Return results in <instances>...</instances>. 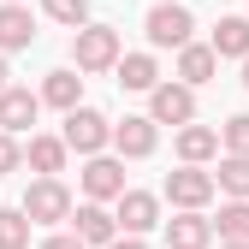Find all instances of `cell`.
<instances>
[{
	"instance_id": "obj_14",
	"label": "cell",
	"mask_w": 249,
	"mask_h": 249,
	"mask_svg": "<svg viewBox=\"0 0 249 249\" xmlns=\"http://www.w3.org/2000/svg\"><path fill=\"white\" fill-rule=\"evenodd\" d=\"M213 71H220V53H213L208 42H184L178 48V83L202 89V83H213Z\"/></svg>"
},
{
	"instance_id": "obj_15",
	"label": "cell",
	"mask_w": 249,
	"mask_h": 249,
	"mask_svg": "<svg viewBox=\"0 0 249 249\" xmlns=\"http://www.w3.org/2000/svg\"><path fill=\"white\" fill-rule=\"evenodd\" d=\"M213 154H220V131H208V124H178V160L184 166H208Z\"/></svg>"
},
{
	"instance_id": "obj_19",
	"label": "cell",
	"mask_w": 249,
	"mask_h": 249,
	"mask_svg": "<svg viewBox=\"0 0 249 249\" xmlns=\"http://www.w3.org/2000/svg\"><path fill=\"white\" fill-rule=\"evenodd\" d=\"M42 101L59 107V113L77 107V101H83V77H77V71H48V77H42Z\"/></svg>"
},
{
	"instance_id": "obj_23",
	"label": "cell",
	"mask_w": 249,
	"mask_h": 249,
	"mask_svg": "<svg viewBox=\"0 0 249 249\" xmlns=\"http://www.w3.org/2000/svg\"><path fill=\"white\" fill-rule=\"evenodd\" d=\"M42 12H48L53 24L77 30V24H89V0H42Z\"/></svg>"
},
{
	"instance_id": "obj_26",
	"label": "cell",
	"mask_w": 249,
	"mask_h": 249,
	"mask_svg": "<svg viewBox=\"0 0 249 249\" xmlns=\"http://www.w3.org/2000/svg\"><path fill=\"white\" fill-rule=\"evenodd\" d=\"M42 249H83V237L77 231H53V237H42Z\"/></svg>"
},
{
	"instance_id": "obj_5",
	"label": "cell",
	"mask_w": 249,
	"mask_h": 249,
	"mask_svg": "<svg viewBox=\"0 0 249 249\" xmlns=\"http://www.w3.org/2000/svg\"><path fill=\"white\" fill-rule=\"evenodd\" d=\"M148 119L154 124H190L196 119V89L190 83H154L148 89Z\"/></svg>"
},
{
	"instance_id": "obj_27",
	"label": "cell",
	"mask_w": 249,
	"mask_h": 249,
	"mask_svg": "<svg viewBox=\"0 0 249 249\" xmlns=\"http://www.w3.org/2000/svg\"><path fill=\"white\" fill-rule=\"evenodd\" d=\"M107 249H148V243H142V237H131V231H124V237H113Z\"/></svg>"
},
{
	"instance_id": "obj_8",
	"label": "cell",
	"mask_w": 249,
	"mask_h": 249,
	"mask_svg": "<svg viewBox=\"0 0 249 249\" xmlns=\"http://www.w3.org/2000/svg\"><path fill=\"white\" fill-rule=\"evenodd\" d=\"M166 196H172V208H208L213 202V172H202V166L166 172Z\"/></svg>"
},
{
	"instance_id": "obj_4",
	"label": "cell",
	"mask_w": 249,
	"mask_h": 249,
	"mask_svg": "<svg viewBox=\"0 0 249 249\" xmlns=\"http://www.w3.org/2000/svg\"><path fill=\"white\" fill-rule=\"evenodd\" d=\"M24 213H30V226H59V220L71 213V190H66L59 178H36V184L24 190Z\"/></svg>"
},
{
	"instance_id": "obj_21",
	"label": "cell",
	"mask_w": 249,
	"mask_h": 249,
	"mask_svg": "<svg viewBox=\"0 0 249 249\" xmlns=\"http://www.w3.org/2000/svg\"><path fill=\"white\" fill-rule=\"evenodd\" d=\"M213 190H226V196H249V154H226L220 172H213Z\"/></svg>"
},
{
	"instance_id": "obj_17",
	"label": "cell",
	"mask_w": 249,
	"mask_h": 249,
	"mask_svg": "<svg viewBox=\"0 0 249 249\" xmlns=\"http://www.w3.org/2000/svg\"><path fill=\"white\" fill-rule=\"evenodd\" d=\"M66 142L59 137H30V148H24V160H30V172H42V178H59L66 172Z\"/></svg>"
},
{
	"instance_id": "obj_30",
	"label": "cell",
	"mask_w": 249,
	"mask_h": 249,
	"mask_svg": "<svg viewBox=\"0 0 249 249\" xmlns=\"http://www.w3.org/2000/svg\"><path fill=\"white\" fill-rule=\"evenodd\" d=\"M243 89H249V53H243Z\"/></svg>"
},
{
	"instance_id": "obj_28",
	"label": "cell",
	"mask_w": 249,
	"mask_h": 249,
	"mask_svg": "<svg viewBox=\"0 0 249 249\" xmlns=\"http://www.w3.org/2000/svg\"><path fill=\"white\" fill-rule=\"evenodd\" d=\"M220 249H249V243L243 237H220Z\"/></svg>"
},
{
	"instance_id": "obj_11",
	"label": "cell",
	"mask_w": 249,
	"mask_h": 249,
	"mask_svg": "<svg viewBox=\"0 0 249 249\" xmlns=\"http://www.w3.org/2000/svg\"><path fill=\"white\" fill-rule=\"evenodd\" d=\"M213 226L202 208H178V220H166V249H208Z\"/></svg>"
},
{
	"instance_id": "obj_13",
	"label": "cell",
	"mask_w": 249,
	"mask_h": 249,
	"mask_svg": "<svg viewBox=\"0 0 249 249\" xmlns=\"http://www.w3.org/2000/svg\"><path fill=\"white\" fill-rule=\"evenodd\" d=\"M36 113H42V95H30V89H0V131H30V124H36Z\"/></svg>"
},
{
	"instance_id": "obj_29",
	"label": "cell",
	"mask_w": 249,
	"mask_h": 249,
	"mask_svg": "<svg viewBox=\"0 0 249 249\" xmlns=\"http://www.w3.org/2000/svg\"><path fill=\"white\" fill-rule=\"evenodd\" d=\"M0 89H6V53H0Z\"/></svg>"
},
{
	"instance_id": "obj_10",
	"label": "cell",
	"mask_w": 249,
	"mask_h": 249,
	"mask_svg": "<svg viewBox=\"0 0 249 249\" xmlns=\"http://www.w3.org/2000/svg\"><path fill=\"white\" fill-rule=\"evenodd\" d=\"M66 220H71V231L83 237V249H89V243H101V249H107V243L119 237V220L107 213V202H83V208L66 213Z\"/></svg>"
},
{
	"instance_id": "obj_3",
	"label": "cell",
	"mask_w": 249,
	"mask_h": 249,
	"mask_svg": "<svg viewBox=\"0 0 249 249\" xmlns=\"http://www.w3.org/2000/svg\"><path fill=\"white\" fill-rule=\"evenodd\" d=\"M142 30H148L154 48H184V42H190V30H196V18H190L184 0H154V12H148Z\"/></svg>"
},
{
	"instance_id": "obj_25",
	"label": "cell",
	"mask_w": 249,
	"mask_h": 249,
	"mask_svg": "<svg viewBox=\"0 0 249 249\" xmlns=\"http://www.w3.org/2000/svg\"><path fill=\"white\" fill-rule=\"evenodd\" d=\"M24 166V148H18V137L12 131H0V172H18Z\"/></svg>"
},
{
	"instance_id": "obj_16",
	"label": "cell",
	"mask_w": 249,
	"mask_h": 249,
	"mask_svg": "<svg viewBox=\"0 0 249 249\" xmlns=\"http://www.w3.org/2000/svg\"><path fill=\"white\" fill-rule=\"evenodd\" d=\"M119 89H137V95H148L154 83H160V66H154V53H119Z\"/></svg>"
},
{
	"instance_id": "obj_9",
	"label": "cell",
	"mask_w": 249,
	"mask_h": 249,
	"mask_svg": "<svg viewBox=\"0 0 249 249\" xmlns=\"http://www.w3.org/2000/svg\"><path fill=\"white\" fill-rule=\"evenodd\" d=\"M124 190V160H113V154H89L83 166V196L89 202H113Z\"/></svg>"
},
{
	"instance_id": "obj_2",
	"label": "cell",
	"mask_w": 249,
	"mask_h": 249,
	"mask_svg": "<svg viewBox=\"0 0 249 249\" xmlns=\"http://www.w3.org/2000/svg\"><path fill=\"white\" fill-rule=\"evenodd\" d=\"M107 137H113V124H107V113H95V107H66V131H59V142L66 148H77V154H101L107 148Z\"/></svg>"
},
{
	"instance_id": "obj_7",
	"label": "cell",
	"mask_w": 249,
	"mask_h": 249,
	"mask_svg": "<svg viewBox=\"0 0 249 249\" xmlns=\"http://www.w3.org/2000/svg\"><path fill=\"white\" fill-rule=\"evenodd\" d=\"M119 202V231H131V237H142V231H154L160 226V196H148V190H119L113 196Z\"/></svg>"
},
{
	"instance_id": "obj_18",
	"label": "cell",
	"mask_w": 249,
	"mask_h": 249,
	"mask_svg": "<svg viewBox=\"0 0 249 249\" xmlns=\"http://www.w3.org/2000/svg\"><path fill=\"white\" fill-rule=\"evenodd\" d=\"M208 48L220 53V59H243V53H249V18H220Z\"/></svg>"
},
{
	"instance_id": "obj_12",
	"label": "cell",
	"mask_w": 249,
	"mask_h": 249,
	"mask_svg": "<svg viewBox=\"0 0 249 249\" xmlns=\"http://www.w3.org/2000/svg\"><path fill=\"white\" fill-rule=\"evenodd\" d=\"M36 42V18H30L24 0H0V53H18Z\"/></svg>"
},
{
	"instance_id": "obj_24",
	"label": "cell",
	"mask_w": 249,
	"mask_h": 249,
	"mask_svg": "<svg viewBox=\"0 0 249 249\" xmlns=\"http://www.w3.org/2000/svg\"><path fill=\"white\" fill-rule=\"evenodd\" d=\"M220 148L226 154H249V113H237V119L220 124Z\"/></svg>"
},
{
	"instance_id": "obj_6",
	"label": "cell",
	"mask_w": 249,
	"mask_h": 249,
	"mask_svg": "<svg viewBox=\"0 0 249 249\" xmlns=\"http://www.w3.org/2000/svg\"><path fill=\"white\" fill-rule=\"evenodd\" d=\"M113 148H119V160H148V154H154V142H160V124H154L148 113L137 119H124V124H113V137H107Z\"/></svg>"
},
{
	"instance_id": "obj_1",
	"label": "cell",
	"mask_w": 249,
	"mask_h": 249,
	"mask_svg": "<svg viewBox=\"0 0 249 249\" xmlns=\"http://www.w3.org/2000/svg\"><path fill=\"white\" fill-rule=\"evenodd\" d=\"M119 30L107 24H77L71 30V59H77V71H113L119 66Z\"/></svg>"
},
{
	"instance_id": "obj_20",
	"label": "cell",
	"mask_w": 249,
	"mask_h": 249,
	"mask_svg": "<svg viewBox=\"0 0 249 249\" xmlns=\"http://www.w3.org/2000/svg\"><path fill=\"white\" fill-rule=\"evenodd\" d=\"M208 226H213V237H243L249 243V196H231L220 208V220H208Z\"/></svg>"
},
{
	"instance_id": "obj_22",
	"label": "cell",
	"mask_w": 249,
	"mask_h": 249,
	"mask_svg": "<svg viewBox=\"0 0 249 249\" xmlns=\"http://www.w3.org/2000/svg\"><path fill=\"white\" fill-rule=\"evenodd\" d=\"M30 243V213L24 208H0V249H24Z\"/></svg>"
}]
</instances>
